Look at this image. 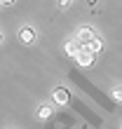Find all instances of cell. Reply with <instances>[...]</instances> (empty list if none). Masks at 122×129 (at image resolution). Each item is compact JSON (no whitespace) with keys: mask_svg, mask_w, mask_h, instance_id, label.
<instances>
[{"mask_svg":"<svg viewBox=\"0 0 122 129\" xmlns=\"http://www.w3.org/2000/svg\"><path fill=\"white\" fill-rule=\"evenodd\" d=\"M35 38H38V33H35V28L33 26H24L19 31V40L24 42V45H33L35 42Z\"/></svg>","mask_w":122,"mask_h":129,"instance_id":"3957f363","label":"cell"},{"mask_svg":"<svg viewBox=\"0 0 122 129\" xmlns=\"http://www.w3.org/2000/svg\"><path fill=\"white\" fill-rule=\"evenodd\" d=\"M94 59H96V54H92V52L82 49L80 54L75 56V63H78V66H92V63H94Z\"/></svg>","mask_w":122,"mask_h":129,"instance_id":"5b68a950","label":"cell"},{"mask_svg":"<svg viewBox=\"0 0 122 129\" xmlns=\"http://www.w3.org/2000/svg\"><path fill=\"white\" fill-rule=\"evenodd\" d=\"M96 38V33H94V28H89V26H82L78 33H75V40H78L82 47H85V45L89 42V40H94Z\"/></svg>","mask_w":122,"mask_h":129,"instance_id":"6da1fadb","label":"cell"},{"mask_svg":"<svg viewBox=\"0 0 122 129\" xmlns=\"http://www.w3.org/2000/svg\"><path fill=\"white\" fill-rule=\"evenodd\" d=\"M68 5H71V0H59V7H61V10H66Z\"/></svg>","mask_w":122,"mask_h":129,"instance_id":"9c48e42d","label":"cell"},{"mask_svg":"<svg viewBox=\"0 0 122 129\" xmlns=\"http://www.w3.org/2000/svg\"><path fill=\"white\" fill-rule=\"evenodd\" d=\"M0 45H3V33H0Z\"/></svg>","mask_w":122,"mask_h":129,"instance_id":"8fae6325","label":"cell"},{"mask_svg":"<svg viewBox=\"0 0 122 129\" xmlns=\"http://www.w3.org/2000/svg\"><path fill=\"white\" fill-rule=\"evenodd\" d=\"M85 49H87V52H92V54H99V52L103 49V42L99 40V38H94V40H89V42L85 45Z\"/></svg>","mask_w":122,"mask_h":129,"instance_id":"8992f818","label":"cell"},{"mask_svg":"<svg viewBox=\"0 0 122 129\" xmlns=\"http://www.w3.org/2000/svg\"><path fill=\"white\" fill-rule=\"evenodd\" d=\"M35 115H38V120H49L52 117V108L49 106H40V108L35 110Z\"/></svg>","mask_w":122,"mask_h":129,"instance_id":"52a82bcc","label":"cell"},{"mask_svg":"<svg viewBox=\"0 0 122 129\" xmlns=\"http://www.w3.org/2000/svg\"><path fill=\"white\" fill-rule=\"evenodd\" d=\"M0 5H5V7H10V5H14V0H0Z\"/></svg>","mask_w":122,"mask_h":129,"instance_id":"30bf717a","label":"cell"},{"mask_svg":"<svg viewBox=\"0 0 122 129\" xmlns=\"http://www.w3.org/2000/svg\"><path fill=\"white\" fill-rule=\"evenodd\" d=\"M52 101H56L59 106H66L68 101H71V94H68L66 87H56L54 92H52Z\"/></svg>","mask_w":122,"mask_h":129,"instance_id":"277c9868","label":"cell"},{"mask_svg":"<svg viewBox=\"0 0 122 129\" xmlns=\"http://www.w3.org/2000/svg\"><path fill=\"white\" fill-rule=\"evenodd\" d=\"M110 96H113V101L122 103V89H113V92H110Z\"/></svg>","mask_w":122,"mask_h":129,"instance_id":"ba28073f","label":"cell"},{"mask_svg":"<svg viewBox=\"0 0 122 129\" xmlns=\"http://www.w3.org/2000/svg\"><path fill=\"white\" fill-rule=\"evenodd\" d=\"M82 49H85V47H82V45H80L78 40H75V38H71V40H66V45H64V52H66V54L71 56V59H75V56H78Z\"/></svg>","mask_w":122,"mask_h":129,"instance_id":"7a4b0ae2","label":"cell"}]
</instances>
